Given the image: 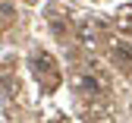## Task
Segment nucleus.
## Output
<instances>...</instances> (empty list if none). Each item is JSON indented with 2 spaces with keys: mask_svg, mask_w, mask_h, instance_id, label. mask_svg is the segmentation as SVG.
<instances>
[{
  "mask_svg": "<svg viewBox=\"0 0 132 123\" xmlns=\"http://www.w3.org/2000/svg\"><path fill=\"white\" fill-rule=\"evenodd\" d=\"M110 57H113V63L117 66H123V69H132V44H126V41H117L110 47Z\"/></svg>",
  "mask_w": 132,
  "mask_h": 123,
  "instance_id": "1",
  "label": "nucleus"
},
{
  "mask_svg": "<svg viewBox=\"0 0 132 123\" xmlns=\"http://www.w3.org/2000/svg\"><path fill=\"white\" fill-rule=\"evenodd\" d=\"M3 123H13V120H10V117H3Z\"/></svg>",
  "mask_w": 132,
  "mask_h": 123,
  "instance_id": "6",
  "label": "nucleus"
},
{
  "mask_svg": "<svg viewBox=\"0 0 132 123\" xmlns=\"http://www.w3.org/2000/svg\"><path fill=\"white\" fill-rule=\"evenodd\" d=\"M120 28L123 32H132V3L120 6Z\"/></svg>",
  "mask_w": 132,
  "mask_h": 123,
  "instance_id": "3",
  "label": "nucleus"
},
{
  "mask_svg": "<svg viewBox=\"0 0 132 123\" xmlns=\"http://www.w3.org/2000/svg\"><path fill=\"white\" fill-rule=\"evenodd\" d=\"M79 38L85 41V44H91V32H88V25H85V22H79Z\"/></svg>",
  "mask_w": 132,
  "mask_h": 123,
  "instance_id": "5",
  "label": "nucleus"
},
{
  "mask_svg": "<svg viewBox=\"0 0 132 123\" xmlns=\"http://www.w3.org/2000/svg\"><path fill=\"white\" fill-rule=\"evenodd\" d=\"M79 85H82L85 92H91V95H101V92L107 89V85L97 79V76H82V79H79Z\"/></svg>",
  "mask_w": 132,
  "mask_h": 123,
  "instance_id": "2",
  "label": "nucleus"
},
{
  "mask_svg": "<svg viewBox=\"0 0 132 123\" xmlns=\"http://www.w3.org/2000/svg\"><path fill=\"white\" fill-rule=\"evenodd\" d=\"M0 13H3V22H6V25L16 19V10H13V3H10V0H3V10H0Z\"/></svg>",
  "mask_w": 132,
  "mask_h": 123,
  "instance_id": "4",
  "label": "nucleus"
}]
</instances>
